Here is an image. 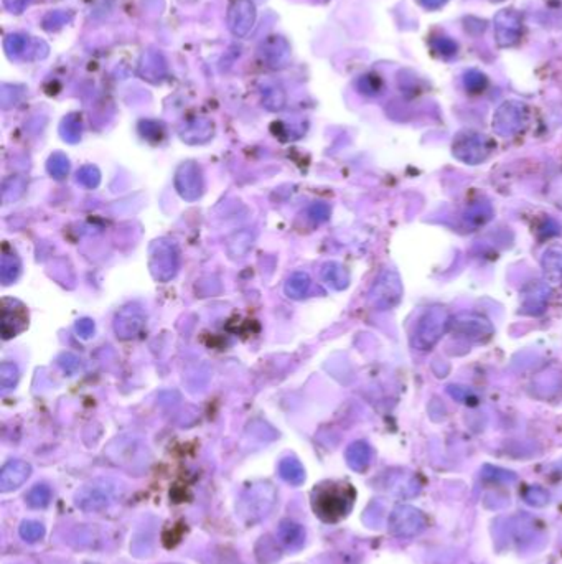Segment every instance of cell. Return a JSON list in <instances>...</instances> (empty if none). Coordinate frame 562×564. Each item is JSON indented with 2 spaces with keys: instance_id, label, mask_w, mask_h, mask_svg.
<instances>
[{
  "instance_id": "obj_1",
  "label": "cell",
  "mask_w": 562,
  "mask_h": 564,
  "mask_svg": "<svg viewBox=\"0 0 562 564\" xmlns=\"http://www.w3.org/2000/svg\"><path fill=\"white\" fill-rule=\"evenodd\" d=\"M353 491L345 485H320L314 494V508L317 515L325 522H336L343 518L352 508Z\"/></svg>"
},
{
  "instance_id": "obj_2",
  "label": "cell",
  "mask_w": 562,
  "mask_h": 564,
  "mask_svg": "<svg viewBox=\"0 0 562 564\" xmlns=\"http://www.w3.org/2000/svg\"><path fill=\"white\" fill-rule=\"evenodd\" d=\"M449 313L444 307H432L422 317L414 334V346L421 351H427L434 346L449 327Z\"/></svg>"
},
{
  "instance_id": "obj_3",
  "label": "cell",
  "mask_w": 562,
  "mask_h": 564,
  "mask_svg": "<svg viewBox=\"0 0 562 564\" xmlns=\"http://www.w3.org/2000/svg\"><path fill=\"white\" fill-rule=\"evenodd\" d=\"M276 501V490L269 484L253 485L251 489L243 494L241 501H239L238 510L239 515L246 520V522H259V520L266 517L274 507Z\"/></svg>"
},
{
  "instance_id": "obj_4",
  "label": "cell",
  "mask_w": 562,
  "mask_h": 564,
  "mask_svg": "<svg viewBox=\"0 0 562 564\" xmlns=\"http://www.w3.org/2000/svg\"><path fill=\"white\" fill-rule=\"evenodd\" d=\"M119 495L117 485L110 480H94L76 494V505L83 512H101L114 503Z\"/></svg>"
},
{
  "instance_id": "obj_5",
  "label": "cell",
  "mask_w": 562,
  "mask_h": 564,
  "mask_svg": "<svg viewBox=\"0 0 562 564\" xmlns=\"http://www.w3.org/2000/svg\"><path fill=\"white\" fill-rule=\"evenodd\" d=\"M179 249L170 241L160 239L155 241L151 248V259H148V268H151L152 276L160 282L170 281L175 277L179 271Z\"/></svg>"
},
{
  "instance_id": "obj_6",
  "label": "cell",
  "mask_w": 562,
  "mask_h": 564,
  "mask_svg": "<svg viewBox=\"0 0 562 564\" xmlns=\"http://www.w3.org/2000/svg\"><path fill=\"white\" fill-rule=\"evenodd\" d=\"M389 532L400 538H414L427 527V517L411 505H400L389 515Z\"/></svg>"
},
{
  "instance_id": "obj_7",
  "label": "cell",
  "mask_w": 562,
  "mask_h": 564,
  "mask_svg": "<svg viewBox=\"0 0 562 564\" xmlns=\"http://www.w3.org/2000/svg\"><path fill=\"white\" fill-rule=\"evenodd\" d=\"M175 188L179 195L186 201L198 200L203 194V173L193 162H186L175 172Z\"/></svg>"
},
{
  "instance_id": "obj_8",
  "label": "cell",
  "mask_w": 562,
  "mask_h": 564,
  "mask_svg": "<svg viewBox=\"0 0 562 564\" xmlns=\"http://www.w3.org/2000/svg\"><path fill=\"white\" fill-rule=\"evenodd\" d=\"M402 294L400 277L395 272L388 271L381 274L371 291V303L378 308H391L400 302Z\"/></svg>"
},
{
  "instance_id": "obj_9",
  "label": "cell",
  "mask_w": 562,
  "mask_h": 564,
  "mask_svg": "<svg viewBox=\"0 0 562 564\" xmlns=\"http://www.w3.org/2000/svg\"><path fill=\"white\" fill-rule=\"evenodd\" d=\"M455 157L467 163H478L490 153V142L480 134H464L454 142Z\"/></svg>"
},
{
  "instance_id": "obj_10",
  "label": "cell",
  "mask_w": 562,
  "mask_h": 564,
  "mask_svg": "<svg viewBox=\"0 0 562 564\" xmlns=\"http://www.w3.org/2000/svg\"><path fill=\"white\" fill-rule=\"evenodd\" d=\"M146 327V313L139 306H127L117 312L114 320V332L119 339L132 340Z\"/></svg>"
},
{
  "instance_id": "obj_11",
  "label": "cell",
  "mask_w": 562,
  "mask_h": 564,
  "mask_svg": "<svg viewBox=\"0 0 562 564\" xmlns=\"http://www.w3.org/2000/svg\"><path fill=\"white\" fill-rule=\"evenodd\" d=\"M117 454H109L116 464L136 470L147 465V449L137 439H117Z\"/></svg>"
},
{
  "instance_id": "obj_12",
  "label": "cell",
  "mask_w": 562,
  "mask_h": 564,
  "mask_svg": "<svg viewBox=\"0 0 562 564\" xmlns=\"http://www.w3.org/2000/svg\"><path fill=\"white\" fill-rule=\"evenodd\" d=\"M28 315L25 307L18 301L4 299L2 311V335L4 339H12L27 329Z\"/></svg>"
},
{
  "instance_id": "obj_13",
  "label": "cell",
  "mask_w": 562,
  "mask_h": 564,
  "mask_svg": "<svg viewBox=\"0 0 562 564\" xmlns=\"http://www.w3.org/2000/svg\"><path fill=\"white\" fill-rule=\"evenodd\" d=\"M526 113H525V106L518 104V103H504L502 108L498 109L497 115L493 119V125L497 127V131L503 136H511L520 131L523 127V123H525Z\"/></svg>"
},
{
  "instance_id": "obj_14",
  "label": "cell",
  "mask_w": 562,
  "mask_h": 564,
  "mask_svg": "<svg viewBox=\"0 0 562 564\" xmlns=\"http://www.w3.org/2000/svg\"><path fill=\"white\" fill-rule=\"evenodd\" d=\"M256 20V8L249 0H233L229 6L228 23L234 35L244 37Z\"/></svg>"
},
{
  "instance_id": "obj_15",
  "label": "cell",
  "mask_w": 562,
  "mask_h": 564,
  "mask_svg": "<svg viewBox=\"0 0 562 564\" xmlns=\"http://www.w3.org/2000/svg\"><path fill=\"white\" fill-rule=\"evenodd\" d=\"M30 474L32 467L25 460H11L8 464L4 465L2 472H0V490L7 494V491L18 489V487L25 484Z\"/></svg>"
},
{
  "instance_id": "obj_16",
  "label": "cell",
  "mask_w": 562,
  "mask_h": 564,
  "mask_svg": "<svg viewBox=\"0 0 562 564\" xmlns=\"http://www.w3.org/2000/svg\"><path fill=\"white\" fill-rule=\"evenodd\" d=\"M521 22L516 13L504 11L497 17V38L502 46H510L518 42L521 32Z\"/></svg>"
},
{
  "instance_id": "obj_17",
  "label": "cell",
  "mask_w": 562,
  "mask_h": 564,
  "mask_svg": "<svg viewBox=\"0 0 562 564\" xmlns=\"http://www.w3.org/2000/svg\"><path fill=\"white\" fill-rule=\"evenodd\" d=\"M455 327H457L459 334L465 335L470 340H482L483 337H490L493 330L492 325L488 324V320L473 315L460 317Z\"/></svg>"
},
{
  "instance_id": "obj_18",
  "label": "cell",
  "mask_w": 562,
  "mask_h": 564,
  "mask_svg": "<svg viewBox=\"0 0 562 564\" xmlns=\"http://www.w3.org/2000/svg\"><path fill=\"white\" fill-rule=\"evenodd\" d=\"M277 539L287 549H299L305 541V532L294 522H282L277 532Z\"/></svg>"
},
{
  "instance_id": "obj_19",
  "label": "cell",
  "mask_w": 562,
  "mask_h": 564,
  "mask_svg": "<svg viewBox=\"0 0 562 564\" xmlns=\"http://www.w3.org/2000/svg\"><path fill=\"white\" fill-rule=\"evenodd\" d=\"M20 259L13 251L8 249V246H6L2 254V264H0V279H2V282L8 286V284L17 281V277L20 276Z\"/></svg>"
},
{
  "instance_id": "obj_20",
  "label": "cell",
  "mask_w": 562,
  "mask_h": 564,
  "mask_svg": "<svg viewBox=\"0 0 562 564\" xmlns=\"http://www.w3.org/2000/svg\"><path fill=\"white\" fill-rule=\"evenodd\" d=\"M347 462L353 470L362 472L366 469L369 462H371V449H369L366 442L363 441L353 442L347 451Z\"/></svg>"
},
{
  "instance_id": "obj_21",
  "label": "cell",
  "mask_w": 562,
  "mask_h": 564,
  "mask_svg": "<svg viewBox=\"0 0 562 564\" xmlns=\"http://www.w3.org/2000/svg\"><path fill=\"white\" fill-rule=\"evenodd\" d=\"M279 474H281L282 479H284L287 484L299 487L304 484L305 480V472L304 467L294 457H287V459H282L281 464H279Z\"/></svg>"
},
{
  "instance_id": "obj_22",
  "label": "cell",
  "mask_w": 562,
  "mask_h": 564,
  "mask_svg": "<svg viewBox=\"0 0 562 564\" xmlns=\"http://www.w3.org/2000/svg\"><path fill=\"white\" fill-rule=\"evenodd\" d=\"M253 241H254L253 233H249V231H246V230L238 231V233L229 236L228 243H226L229 256L234 259L244 258L248 254V251L253 248Z\"/></svg>"
},
{
  "instance_id": "obj_23",
  "label": "cell",
  "mask_w": 562,
  "mask_h": 564,
  "mask_svg": "<svg viewBox=\"0 0 562 564\" xmlns=\"http://www.w3.org/2000/svg\"><path fill=\"white\" fill-rule=\"evenodd\" d=\"M309 291H310V277L307 272H294L289 277V281L286 282L287 297L295 299V301L307 297Z\"/></svg>"
},
{
  "instance_id": "obj_24",
  "label": "cell",
  "mask_w": 562,
  "mask_h": 564,
  "mask_svg": "<svg viewBox=\"0 0 562 564\" xmlns=\"http://www.w3.org/2000/svg\"><path fill=\"white\" fill-rule=\"evenodd\" d=\"M321 277H324V281L333 289H343V287H347V284H348L347 271H345V269L336 263L326 264V266L324 268V271H321Z\"/></svg>"
},
{
  "instance_id": "obj_25",
  "label": "cell",
  "mask_w": 562,
  "mask_h": 564,
  "mask_svg": "<svg viewBox=\"0 0 562 564\" xmlns=\"http://www.w3.org/2000/svg\"><path fill=\"white\" fill-rule=\"evenodd\" d=\"M51 489L48 485H35L33 489L28 491L25 500L28 503V507L32 508H45L51 500Z\"/></svg>"
},
{
  "instance_id": "obj_26",
  "label": "cell",
  "mask_w": 562,
  "mask_h": 564,
  "mask_svg": "<svg viewBox=\"0 0 562 564\" xmlns=\"http://www.w3.org/2000/svg\"><path fill=\"white\" fill-rule=\"evenodd\" d=\"M25 190V180L22 177H12L4 183L2 190V200L4 203H12V201L18 200Z\"/></svg>"
},
{
  "instance_id": "obj_27",
  "label": "cell",
  "mask_w": 562,
  "mask_h": 564,
  "mask_svg": "<svg viewBox=\"0 0 562 564\" xmlns=\"http://www.w3.org/2000/svg\"><path fill=\"white\" fill-rule=\"evenodd\" d=\"M17 382H18L17 365L4 361V363L0 365V387H2L4 391H8V389L15 387Z\"/></svg>"
},
{
  "instance_id": "obj_28",
  "label": "cell",
  "mask_w": 562,
  "mask_h": 564,
  "mask_svg": "<svg viewBox=\"0 0 562 564\" xmlns=\"http://www.w3.org/2000/svg\"><path fill=\"white\" fill-rule=\"evenodd\" d=\"M20 537L28 543H35V541H38V539H41L43 537H45V528H43L41 523L33 522V520H28V522L22 523Z\"/></svg>"
},
{
  "instance_id": "obj_29",
  "label": "cell",
  "mask_w": 562,
  "mask_h": 564,
  "mask_svg": "<svg viewBox=\"0 0 562 564\" xmlns=\"http://www.w3.org/2000/svg\"><path fill=\"white\" fill-rule=\"evenodd\" d=\"M48 172L55 178H63L70 172V162L63 153H55L48 161Z\"/></svg>"
},
{
  "instance_id": "obj_30",
  "label": "cell",
  "mask_w": 562,
  "mask_h": 564,
  "mask_svg": "<svg viewBox=\"0 0 562 564\" xmlns=\"http://www.w3.org/2000/svg\"><path fill=\"white\" fill-rule=\"evenodd\" d=\"M544 269L546 272L549 274H557L561 276L562 271V249H552L549 253H546L544 256Z\"/></svg>"
},
{
  "instance_id": "obj_31",
  "label": "cell",
  "mask_w": 562,
  "mask_h": 564,
  "mask_svg": "<svg viewBox=\"0 0 562 564\" xmlns=\"http://www.w3.org/2000/svg\"><path fill=\"white\" fill-rule=\"evenodd\" d=\"M99 172L98 168L93 165H86L78 172V182L86 188H94L99 183Z\"/></svg>"
},
{
  "instance_id": "obj_32",
  "label": "cell",
  "mask_w": 562,
  "mask_h": 564,
  "mask_svg": "<svg viewBox=\"0 0 562 564\" xmlns=\"http://www.w3.org/2000/svg\"><path fill=\"white\" fill-rule=\"evenodd\" d=\"M309 215L317 221H324L328 216V206L324 203H317L309 210Z\"/></svg>"
},
{
  "instance_id": "obj_33",
  "label": "cell",
  "mask_w": 562,
  "mask_h": 564,
  "mask_svg": "<svg viewBox=\"0 0 562 564\" xmlns=\"http://www.w3.org/2000/svg\"><path fill=\"white\" fill-rule=\"evenodd\" d=\"M76 332H78V334L83 337V339H88V337L93 335L94 324L91 320H88V319L79 320L78 324H76Z\"/></svg>"
},
{
  "instance_id": "obj_34",
  "label": "cell",
  "mask_w": 562,
  "mask_h": 564,
  "mask_svg": "<svg viewBox=\"0 0 562 564\" xmlns=\"http://www.w3.org/2000/svg\"><path fill=\"white\" fill-rule=\"evenodd\" d=\"M465 83H467L468 89L480 91L485 86V83H487V80H485V76L480 75V73H477V80H473L472 73H470V75H467V80H465Z\"/></svg>"
},
{
  "instance_id": "obj_35",
  "label": "cell",
  "mask_w": 562,
  "mask_h": 564,
  "mask_svg": "<svg viewBox=\"0 0 562 564\" xmlns=\"http://www.w3.org/2000/svg\"><path fill=\"white\" fill-rule=\"evenodd\" d=\"M66 127H68V132L65 134V139H70V141H75V137L79 136L81 132V125L78 120L76 123H70V120H66Z\"/></svg>"
}]
</instances>
